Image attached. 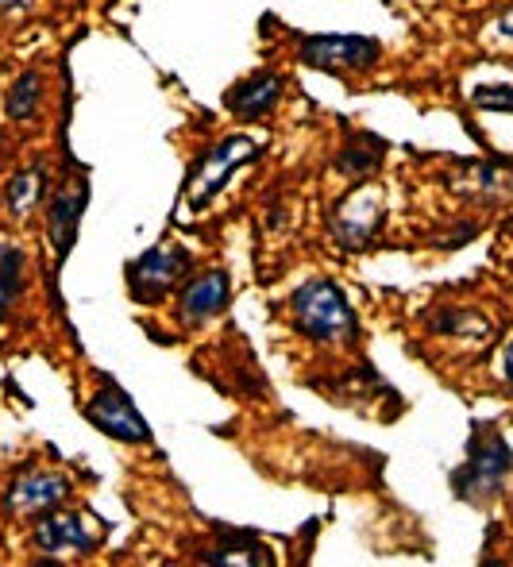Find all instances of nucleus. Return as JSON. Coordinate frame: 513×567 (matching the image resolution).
I'll return each mask as SVG.
<instances>
[{
  "instance_id": "nucleus-1",
  "label": "nucleus",
  "mask_w": 513,
  "mask_h": 567,
  "mask_svg": "<svg viewBox=\"0 0 513 567\" xmlns=\"http://www.w3.org/2000/svg\"><path fill=\"white\" fill-rule=\"evenodd\" d=\"M290 313L301 337L312 343H351L359 337L356 309L348 306V293L332 278H309L290 298Z\"/></svg>"
},
{
  "instance_id": "nucleus-5",
  "label": "nucleus",
  "mask_w": 513,
  "mask_h": 567,
  "mask_svg": "<svg viewBox=\"0 0 513 567\" xmlns=\"http://www.w3.org/2000/svg\"><path fill=\"white\" fill-rule=\"evenodd\" d=\"M85 209H90V178L85 174H66L59 182V189H54L51 205H47V236H51L54 259L59 262L74 251Z\"/></svg>"
},
{
  "instance_id": "nucleus-20",
  "label": "nucleus",
  "mask_w": 513,
  "mask_h": 567,
  "mask_svg": "<svg viewBox=\"0 0 513 567\" xmlns=\"http://www.w3.org/2000/svg\"><path fill=\"white\" fill-rule=\"evenodd\" d=\"M31 4H35V0H0V12L16 16V12H28Z\"/></svg>"
},
{
  "instance_id": "nucleus-15",
  "label": "nucleus",
  "mask_w": 513,
  "mask_h": 567,
  "mask_svg": "<svg viewBox=\"0 0 513 567\" xmlns=\"http://www.w3.org/2000/svg\"><path fill=\"white\" fill-rule=\"evenodd\" d=\"M379 163H382V140H375L371 132H356L340 155V166L348 174H371Z\"/></svg>"
},
{
  "instance_id": "nucleus-11",
  "label": "nucleus",
  "mask_w": 513,
  "mask_h": 567,
  "mask_svg": "<svg viewBox=\"0 0 513 567\" xmlns=\"http://www.w3.org/2000/svg\"><path fill=\"white\" fill-rule=\"evenodd\" d=\"M70 498V483L54 471H35V475H23L8 486L4 506L12 514H47V509L62 506Z\"/></svg>"
},
{
  "instance_id": "nucleus-4",
  "label": "nucleus",
  "mask_w": 513,
  "mask_h": 567,
  "mask_svg": "<svg viewBox=\"0 0 513 567\" xmlns=\"http://www.w3.org/2000/svg\"><path fill=\"white\" fill-rule=\"evenodd\" d=\"M382 47L367 35H312L301 43L298 59L325 74H359L379 62Z\"/></svg>"
},
{
  "instance_id": "nucleus-3",
  "label": "nucleus",
  "mask_w": 513,
  "mask_h": 567,
  "mask_svg": "<svg viewBox=\"0 0 513 567\" xmlns=\"http://www.w3.org/2000/svg\"><path fill=\"white\" fill-rule=\"evenodd\" d=\"M189 270V251L178 244H155L127 267V290L140 306H155L171 293V286Z\"/></svg>"
},
{
  "instance_id": "nucleus-19",
  "label": "nucleus",
  "mask_w": 513,
  "mask_h": 567,
  "mask_svg": "<svg viewBox=\"0 0 513 567\" xmlns=\"http://www.w3.org/2000/svg\"><path fill=\"white\" fill-rule=\"evenodd\" d=\"M494 31H499V39H506V43H513V8L506 16H499V23H494Z\"/></svg>"
},
{
  "instance_id": "nucleus-17",
  "label": "nucleus",
  "mask_w": 513,
  "mask_h": 567,
  "mask_svg": "<svg viewBox=\"0 0 513 567\" xmlns=\"http://www.w3.org/2000/svg\"><path fill=\"white\" fill-rule=\"evenodd\" d=\"M208 560L220 564H270V548L259 545V540L244 537V533H232L228 545H216V553Z\"/></svg>"
},
{
  "instance_id": "nucleus-6",
  "label": "nucleus",
  "mask_w": 513,
  "mask_h": 567,
  "mask_svg": "<svg viewBox=\"0 0 513 567\" xmlns=\"http://www.w3.org/2000/svg\"><path fill=\"white\" fill-rule=\"evenodd\" d=\"M85 417L93 421V429H101L104 436L124 444H147L151 429L147 421L140 417V410L132 405V398L116 386L112 379H104V386L85 402Z\"/></svg>"
},
{
  "instance_id": "nucleus-7",
  "label": "nucleus",
  "mask_w": 513,
  "mask_h": 567,
  "mask_svg": "<svg viewBox=\"0 0 513 567\" xmlns=\"http://www.w3.org/2000/svg\"><path fill=\"white\" fill-rule=\"evenodd\" d=\"M255 151L259 147H255V140H247V135H228L224 143H216L202 163H197L194 178L186 182L189 205H194V209H205V205L224 189V178H228L239 163H252Z\"/></svg>"
},
{
  "instance_id": "nucleus-2",
  "label": "nucleus",
  "mask_w": 513,
  "mask_h": 567,
  "mask_svg": "<svg viewBox=\"0 0 513 567\" xmlns=\"http://www.w3.org/2000/svg\"><path fill=\"white\" fill-rule=\"evenodd\" d=\"M510 467H513V455L506 449V441H502V433L491 425H479L468 441V460L452 475L455 498H468V502L494 498L502 491V478L510 475Z\"/></svg>"
},
{
  "instance_id": "nucleus-10",
  "label": "nucleus",
  "mask_w": 513,
  "mask_h": 567,
  "mask_svg": "<svg viewBox=\"0 0 513 567\" xmlns=\"http://www.w3.org/2000/svg\"><path fill=\"white\" fill-rule=\"evenodd\" d=\"M228 298H232L228 275H224V270H205V275H197L194 282H186V290H182L178 321L186 324V329H197L208 317L220 313V309L228 306Z\"/></svg>"
},
{
  "instance_id": "nucleus-18",
  "label": "nucleus",
  "mask_w": 513,
  "mask_h": 567,
  "mask_svg": "<svg viewBox=\"0 0 513 567\" xmlns=\"http://www.w3.org/2000/svg\"><path fill=\"white\" fill-rule=\"evenodd\" d=\"M475 105L486 113H513V90L510 85H479Z\"/></svg>"
},
{
  "instance_id": "nucleus-9",
  "label": "nucleus",
  "mask_w": 513,
  "mask_h": 567,
  "mask_svg": "<svg viewBox=\"0 0 513 567\" xmlns=\"http://www.w3.org/2000/svg\"><path fill=\"white\" fill-rule=\"evenodd\" d=\"M382 225V197L379 189L371 186H359L348 202L336 205V217H332V236L340 239L343 247H367L375 236H379Z\"/></svg>"
},
{
  "instance_id": "nucleus-13",
  "label": "nucleus",
  "mask_w": 513,
  "mask_h": 567,
  "mask_svg": "<svg viewBox=\"0 0 513 567\" xmlns=\"http://www.w3.org/2000/svg\"><path fill=\"white\" fill-rule=\"evenodd\" d=\"M23 286H28V255L16 244H0V321L12 317Z\"/></svg>"
},
{
  "instance_id": "nucleus-21",
  "label": "nucleus",
  "mask_w": 513,
  "mask_h": 567,
  "mask_svg": "<svg viewBox=\"0 0 513 567\" xmlns=\"http://www.w3.org/2000/svg\"><path fill=\"white\" fill-rule=\"evenodd\" d=\"M502 367H506V382H510V386H513V340H510L506 355H502Z\"/></svg>"
},
{
  "instance_id": "nucleus-14",
  "label": "nucleus",
  "mask_w": 513,
  "mask_h": 567,
  "mask_svg": "<svg viewBox=\"0 0 513 567\" xmlns=\"http://www.w3.org/2000/svg\"><path fill=\"white\" fill-rule=\"evenodd\" d=\"M43 194H47V166L35 163V166H23V171L8 182L4 202H8V209H12V217H28Z\"/></svg>"
},
{
  "instance_id": "nucleus-16",
  "label": "nucleus",
  "mask_w": 513,
  "mask_h": 567,
  "mask_svg": "<svg viewBox=\"0 0 513 567\" xmlns=\"http://www.w3.org/2000/svg\"><path fill=\"white\" fill-rule=\"evenodd\" d=\"M39 101H43V78H39L35 70H28V74H20L12 82V90H8V97H4V109L12 120H28L39 109Z\"/></svg>"
},
{
  "instance_id": "nucleus-8",
  "label": "nucleus",
  "mask_w": 513,
  "mask_h": 567,
  "mask_svg": "<svg viewBox=\"0 0 513 567\" xmlns=\"http://www.w3.org/2000/svg\"><path fill=\"white\" fill-rule=\"evenodd\" d=\"M31 540H35L39 553L47 556H85L98 548V529H93V522L85 514H74V509H47V517L35 525V533H31Z\"/></svg>"
},
{
  "instance_id": "nucleus-12",
  "label": "nucleus",
  "mask_w": 513,
  "mask_h": 567,
  "mask_svg": "<svg viewBox=\"0 0 513 567\" xmlns=\"http://www.w3.org/2000/svg\"><path fill=\"white\" fill-rule=\"evenodd\" d=\"M278 97H283V74L259 70V74H252L247 82H239L236 90L228 93V109L239 120H263L278 105Z\"/></svg>"
}]
</instances>
